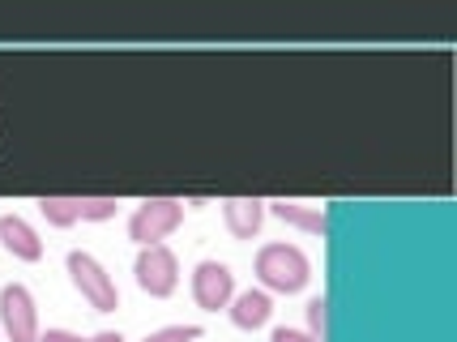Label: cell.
<instances>
[{"instance_id":"1","label":"cell","mask_w":457,"mask_h":342,"mask_svg":"<svg viewBox=\"0 0 457 342\" xmlns=\"http://www.w3.org/2000/svg\"><path fill=\"white\" fill-rule=\"evenodd\" d=\"M257 279L270 287V291H282V296H295L308 287L312 279V265L299 253L295 244H265L257 253Z\"/></svg>"},{"instance_id":"2","label":"cell","mask_w":457,"mask_h":342,"mask_svg":"<svg viewBox=\"0 0 457 342\" xmlns=\"http://www.w3.org/2000/svg\"><path fill=\"white\" fill-rule=\"evenodd\" d=\"M179 222H184V202H176V197H145L133 210V219H129V240L150 248V244L167 240Z\"/></svg>"},{"instance_id":"3","label":"cell","mask_w":457,"mask_h":342,"mask_svg":"<svg viewBox=\"0 0 457 342\" xmlns=\"http://www.w3.org/2000/svg\"><path fill=\"white\" fill-rule=\"evenodd\" d=\"M69 279H73L81 300L90 304L95 313H116V304H120L116 282H112V274L90 253H69Z\"/></svg>"},{"instance_id":"4","label":"cell","mask_w":457,"mask_h":342,"mask_svg":"<svg viewBox=\"0 0 457 342\" xmlns=\"http://www.w3.org/2000/svg\"><path fill=\"white\" fill-rule=\"evenodd\" d=\"M133 274H137L141 291H145V296H154V300H167V296L179 287V262H176V253H171L167 244H150V248H141Z\"/></svg>"},{"instance_id":"5","label":"cell","mask_w":457,"mask_h":342,"mask_svg":"<svg viewBox=\"0 0 457 342\" xmlns=\"http://www.w3.org/2000/svg\"><path fill=\"white\" fill-rule=\"evenodd\" d=\"M0 325L9 342H39V313H35V296L21 287V282H9L0 291Z\"/></svg>"},{"instance_id":"6","label":"cell","mask_w":457,"mask_h":342,"mask_svg":"<svg viewBox=\"0 0 457 342\" xmlns=\"http://www.w3.org/2000/svg\"><path fill=\"white\" fill-rule=\"evenodd\" d=\"M193 300L205 308V313H219L236 300V274L222 262H201L193 270Z\"/></svg>"},{"instance_id":"7","label":"cell","mask_w":457,"mask_h":342,"mask_svg":"<svg viewBox=\"0 0 457 342\" xmlns=\"http://www.w3.org/2000/svg\"><path fill=\"white\" fill-rule=\"evenodd\" d=\"M0 244H4V253L18 257V262H39L43 257L39 231L26 219H18V214H4V219H0Z\"/></svg>"},{"instance_id":"8","label":"cell","mask_w":457,"mask_h":342,"mask_svg":"<svg viewBox=\"0 0 457 342\" xmlns=\"http://www.w3.org/2000/svg\"><path fill=\"white\" fill-rule=\"evenodd\" d=\"M222 219H227V231L236 240H253L261 231V222H265V202H257V197H231V202H222Z\"/></svg>"},{"instance_id":"9","label":"cell","mask_w":457,"mask_h":342,"mask_svg":"<svg viewBox=\"0 0 457 342\" xmlns=\"http://www.w3.org/2000/svg\"><path fill=\"white\" fill-rule=\"evenodd\" d=\"M265 205H270V210H274L282 222H291V227L308 231V236H325V231H329V214H325L320 205L287 202V197H278V202H265Z\"/></svg>"},{"instance_id":"10","label":"cell","mask_w":457,"mask_h":342,"mask_svg":"<svg viewBox=\"0 0 457 342\" xmlns=\"http://www.w3.org/2000/svg\"><path fill=\"white\" fill-rule=\"evenodd\" d=\"M270 313H274V304H270L265 291H244V296L231 300V321L239 329H261V325L270 321Z\"/></svg>"},{"instance_id":"11","label":"cell","mask_w":457,"mask_h":342,"mask_svg":"<svg viewBox=\"0 0 457 342\" xmlns=\"http://www.w3.org/2000/svg\"><path fill=\"white\" fill-rule=\"evenodd\" d=\"M39 214L52 227H73L78 222V197H39Z\"/></svg>"},{"instance_id":"12","label":"cell","mask_w":457,"mask_h":342,"mask_svg":"<svg viewBox=\"0 0 457 342\" xmlns=\"http://www.w3.org/2000/svg\"><path fill=\"white\" fill-rule=\"evenodd\" d=\"M116 210H120L116 197H78V219H86V222L116 219Z\"/></svg>"},{"instance_id":"13","label":"cell","mask_w":457,"mask_h":342,"mask_svg":"<svg viewBox=\"0 0 457 342\" xmlns=\"http://www.w3.org/2000/svg\"><path fill=\"white\" fill-rule=\"evenodd\" d=\"M308 334L317 342H325V334H329V300L325 296L308 300Z\"/></svg>"},{"instance_id":"14","label":"cell","mask_w":457,"mask_h":342,"mask_svg":"<svg viewBox=\"0 0 457 342\" xmlns=\"http://www.w3.org/2000/svg\"><path fill=\"white\" fill-rule=\"evenodd\" d=\"M197 338H201V325H167V329L145 334L141 342H197Z\"/></svg>"},{"instance_id":"15","label":"cell","mask_w":457,"mask_h":342,"mask_svg":"<svg viewBox=\"0 0 457 342\" xmlns=\"http://www.w3.org/2000/svg\"><path fill=\"white\" fill-rule=\"evenodd\" d=\"M39 342H124V338H120V334H112V329L90 334V338H81V334H73V329H47V334H39Z\"/></svg>"},{"instance_id":"16","label":"cell","mask_w":457,"mask_h":342,"mask_svg":"<svg viewBox=\"0 0 457 342\" xmlns=\"http://www.w3.org/2000/svg\"><path fill=\"white\" fill-rule=\"evenodd\" d=\"M274 342H317V338H312V334H303V329L282 325V329H274Z\"/></svg>"}]
</instances>
